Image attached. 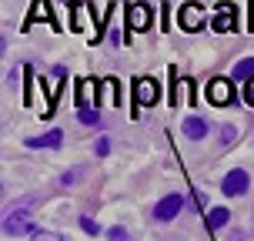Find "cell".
Here are the masks:
<instances>
[{
	"label": "cell",
	"mask_w": 254,
	"mask_h": 241,
	"mask_svg": "<svg viewBox=\"0 0 254 241\" xmlns=\"http://www.w3.org/2000/svg\"><path fill=\"white\" fill-rule=\"evenodd\" d=\"M244 101L254 107V80H248V84H244Z\"/></svg>",
	"instance_id": "19"
},
{
	"label": "cell",
	"mask_w": 254,
	"mask_h": 241,
	"mask_svg": "<svg viewBox=\"0 0 254 241\" xmlns=\"http://www.w3.org/2000/svg\"><path fill=\"white\" fill-rule=\"evenodd\" d=\"M107 235H111V238H114V241H124V228H111V231H107Z\"/></svg>",
	"instance_id": "20"
},
{
	"label": "cell",
	"mask_w": 254,
	"mask_h": 241,
	"mask_svg": "<svg viewBox=\"0 0 254 241\" xmlns=\"http://www.w3.org/2000/svg\"><path fill=\"white\" fill-rule=\"evenodd\" d=\"M37 7L27 13V20H24V27H30L34 20H47V24H54V17H51V7H44V0H34Z\"/></svg>",
	"instance_id": "12"
},
{
	"label": "cell",
	"mask_w": 254,
	"mask_h": 241,
	"mask_svg": "<svg viewBox=\"0 0 254 241\" xmlns=\"http://www.w3.org/2000/svg\"><path fill=\"white\" fill-rule=\"evenodd\" d=\"M184 134H188L190 141H201V138H207V121H204V117H197V114L184 117Z\"/></svg>",
	"instance_id": "9"
},
{
	"label": "cell",
	"mask_w": 254,
	"mask_h": 241,
	"mask_svg": "<svg viewBox=\"0 0 254 241\" xmlns=\"http://www.w3.org/2000/svg\"><path fill=\"white\" fill-rule=\"evenodd\" d=\"M107 151H111V141H107V138H97V141H94V154H101V158H104Z\"/></svg>",
	"instance_id": "16"
},
{
	"label": "cell",
	"mask_w": 254,
	"mask_h": 241,
	"mask_svg": "<svg viewBox=\"0 0 254 241\" xmlns=\"http://www.w3.org/2000/svg\"><path fill=\"white\" fill-rule=\"evenodd\" d=\"M234 138H238V131H234V127H221V144H231V141H234Z\"/></svg>",
	"instance_id": "17"
},
{
	"label": "cell",
	"mask_w": 254,
	"mask_h": 241,
	"mask_svg": "<svg viewBox=\"0 0 254 241\" xmlns=\"http://www.w3.org/2000/svg\"><path fill=\"white\" fill-rule=\"evenodd\" d=\"M234 80H254V57H244V61L234 64V71H231Z\"/></svg>",
	"instance_id": "11"
},
{
	"label": "cell",
	"mask_w": 254,
	"mask_h": 241,
	"mask_svg": "<svg viewBox=\"0 0 254 241\" xmlns=\"http://www.w3.org/2000/svg\"><path fill=\"white\" fill-rule=\"evenodd\" d=\"M61 141H64V131H47L44 138H27V148H61Z\"/></svg>",
	"instance_id": "10"
},
{
	"label": "cell",
	"mask_w": 254,
	"mask_h": 241,
	"mask_svg": "<svg viewBox=\"0 0 254 241\" xmlns=\"http://www.w3.org/2000/svg\"><path fill=\"white\" fill-rule=\"evenodd\" d=\"M124 241H127V238H124Z\"/></svg>",
	"instance_id": "21"
},
{
	"label": "cell",
	"mask_w": 254,
	"mask_h": 241,
	"mask_svg": "<svg viewBox=\"0 0 254 241\" xmlns=\"http://www.w3.org/2000/svg\"><path fill=\"white\" fill-rule=\"evenodd\" d=\"M181 211H184V198H181V194H167V198H161V201L154 204V218H157V221H171V218H178Z\"/></svg>",
	"instance_id": "6"
},
{
	"label": "cell",
	"mask_w": 254,
	"mask_h": 241,
	"mask_svg": "<svg viewBox=\"0 0 254 241\" xmlns=\"http://www.w3.org/2000/svg\"><path fill=\"white\" fill-rule=\"evenodd\" d=\"M80 121L84 124H97V111L94 107H80Z\"/></svg>",
	"instance_id": "15"
},
{
	"label": "cell",
	"mask_w": 254,
	"mask_h": 241,
	"mask_svg": "<svg viewBox=\"0 0 254 241\" xmlns=\"http://www.w3.org/2000/svg\"><path fill=\"white\" fill-rule=\"evenodd\" d=\"M211 27H214L217 34L234 30V27H238V13H234V7H231V3H217V13H214V20H211Z\"/></svg>",
	"instance_id": "7"
},
{
	"label": "cell",
	"mask_w": 254,
	"mask_h": 241,
	"mask_svg": "<svg viewBox=\"0 0 254 241\" xmlns=\"http://www.w3.org/2000/svg\"><path fill=\"white\" fill-rule=\"evenodd\" d=\"M204 97L211 104H217V107H228V104H234V84H231L228 77H214L204 87Z\"/></svg>",
	"instance_id": "2"
},
{
	"label": "cell",
	"mask_w": 254,
	"mask_h": 241,
	"mask_svg": "<svg viewBox=\"0 0 254 241\" xmlns=\"http://www.w3.org/2000/svg\"><path fill=\"white\" fill-rule=\"evenodd\" d=\"M228 218H231L228 208H211V211H207V228H224Z\"/></svg>",
	"instance_id": "13"
},
{
	"label": "cell",
	"mask_w": 254,
	"mask_h": 241,
	"mask_svg": "<svg viewBox=\"0 0 254 241\" xmlns=\"http://www.w3.org/2000/svg\"><path fill=\"white\" fill-rule=\"evenodd\" d=\"M80 228L87 231V235H97V225H94V218H80Z\"/></svg>",
	"instance_id": "18"
},
{
	"label": "cell",
	"mask_w": 254,
	"mask_h": 241,
	"mask_svg": "<svg viewBox=\"0 0 254 241\" xmlns=\"http://www.w3.org/2000/svg\"><path fill=\"white\" fill-rule=\"evenodd\" d=\"M178 20H181V30H188V34H194V30H201L204 20H207V10H204L201 3H184L178 13Z\"/></svg>",
	"instance_id": "4"
},
{
	"label": "cell",
	"mask_w": 254,
	"mask_h": 241,
	"mask_svg": "<svg viewBox=\"0 0 254 241\" xmlns=\"http://www.w3.org/2000/svg\"><path fill=\"white\" fill-rule=\"evenodd\" d=\"M127 24H130V30H151V24H154L151 7H144V3H134V7L127 10Z\"/></svg>",
	"instance_id": "8"
},
{
	"label": "cell",
	"mask_w": 254,
	"mask_h": 241,
	"mask_svg": "<svg viewBox=\"0 0 254 241\" xmlns=\"http://www.w3.org/2000/svg\"><path fill=\"white\" fill-rule=\"evenodd\" d=\"M248 184H251L248 171H244V167H234V171H228V174H224V184H221V191H224L228 198H241L244 191H248Z\"/></svg>",
	"instance_id": "5"
},
{
	"label": "cell",
	"mask_w": 254,
	"mask_h": 241,
	"mask_svg": "<svg viewBox=\"0 0 254 241\" xmlns=\"http://www.w3.org/2000/svg\"><path fill=\"white\" fill-rule=\"evenodd\" d=\"M30 241H64L57 231H34V238Z\"/></svg>",
	"instance_id": "14"
},
{
	"label": "cell",
	"mask_w": 254,
	"mask_h": 241,
	"mask_svg": "<svg viewBox=\"0 0 254 241\" xmlns=\"http://www.w3.org/2000/svg\"><path fill=\"white\" fill-rule=\"evenodd\" d=\"M34 204H37V198H27L24 204H17V208L7 211L3 231H7L10 238H20V235H30V231H34Z\"/></svg>",
	"instance_id": "1"
},
{
	"label": "cell",
	"mask_w": 254,
	"mask_h": 241,
	"mask_svg": "<svg viewBox=\"0 0 254 241\" xmlns=\"http://www.w3.org/2000/svg\"><path fill=\"white\" fill-rule=\"evenodd\" d=\"M134 101H137V107H154L161 101V84L154 77H140L134 84Z\"/></svg>",
	"instance_id": "3"
}]
</instances>
